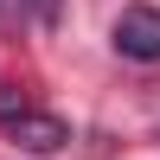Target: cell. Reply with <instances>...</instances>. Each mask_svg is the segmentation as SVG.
Returning a JSON list of instances; mask_svg holds the SVG:
<instances>
[{"label":"cell","instance_id":"cell-4","mask_svg":"<svg viewBox=\"0 0 160 160\" xmlns=\"http://www.w3.org/2000/svg\"><path fill=\"white\" fill-rule=\"evenodd\" d=\"M19 109H32V102H26V96H19V90H13V83H0V122H13V115H19Z\"/></svg>","mask_w":160,"mask_h":160},{"label":"cell","instance_id":"cell-3","mask_svg":"<svg viewBox=\"0 0 160 160\" xmlns=\"http://www.w3.org/2000/svg\"><path fill=\"white\" fill-rule=\"evenodd\" d=\"M19 7L32 13V19L45 26V32H51V26H58V7H64V0H19Z\"/></svg>","mask_w":160,"mask_h":160},{"label":"cell","instance_id":"cell-1","mask_svg":"<svg viewBox=\"0 0 160 160\" xmlns=\"http://www.w3.org/2000/svg\"><path fill=\"white\" fill-rule=\"evenodd\" d=\"M115 51L135 64H154L160 58V7H122V19H115Z\"/></svg>","mask_w":160,"mask_h":160},{"label":"cell","instance_id":"cell-2","mask_svg":"<svg viewBox=\"0 0 160 160\" xmlns=\"http://www.w3.org/2000/svg\"><path fill=\"white\" fill-rule=\"evenodd\" d=\"M7 135L19 141L26 154H58L64 141H71V128H64L58 115H38V109H19V115L7 122Z\"/></svg>","mask_w":160,"mask_h":160}]
</instances>
